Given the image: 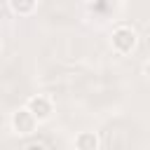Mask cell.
Instances as JSON below:
<instances>
[{"label": "cell", "mask_w": 150, "mask_h": 150, "mask_svg": "<svg viewBox=\"0 0 150 150\" xmlns=\"http://www.w3.org/2000/svg\"><path fill=\"white\" fill-rule=\"evenodd\" d=\"M0 49H2V42H0Z\"/></svg>", "instance_id": "obj_8"}, {"label": "cell", "mask_w": 150, "mask_h": 150, "mask_svg": "<svg viewBox=\"0 0 150 150\" xmlns=\"http://www.w3.org/2000/svg\"><path fill=\"white\" fill-rule=\"evenodd\" d=\"M35 122H38V117L28 108H21V110H16L12 115V127H14L16 134H30L35 129Z\"/></svg>", "instance_id": "obj_2"}, {"label": "cell", "mask_w": 150, "mask_h": 150, "mask_svg": "<svg viewBox=\"0 0 150 150\" xmlns=\"http://www.w3.org/2000/svg\"><path fill=\"white\" fill-rule=\"evenodd\" d=\"M134 47H136V33L131 28L122 26V28L112 30V49L117 54H129Z\"/></svg>", "instance_id": "obj_1"}, {"label": "cell", "mask_w": 150, "mask_h": 150, "mask_svg": "<svg viewBox=\"0 0 150 150\" xmlns=\"http://www.w3.org/2000/svg\"><path fill=\"white\" fill-rule=\"evenodd\" d=\"M145 75H148V77H150V61H148V63H145Z\"/></svg>", "instance_id": "obj_6"}, {"label": "cell", "mask_w": 150, "mask_h": 150, "mask_svg": "<svg viewBox=\"0 0 150 150\" xmlns=\"http://www.w3.org/2000/svg\"><path fill=\"white\" fill-rule=\"evenodd\" d=\"M87 2H91V5H94V2H98V0H87Z\"/></svg>", "instance_id": "obj_7"}, {"label": "cell", "mask_w": 150, "mask_h": 150, "mask_svg": "<svg viewBox=\"0 0 150 150\" xmlns=\"http://www.w3.org/2000/svg\"><path fill=\"white\" fill-rule=\"evenodd\" d=\"M9 5H12V9L16 12V14H30L33 9H35V0H9Z\"/></svg>", "instance_id": "obj_5"}, {"label": "cell", "mask_w": 150, "mask_h": 150, "mask_svg": "<svg viewBox=\"0 0 150 150\" xmlns=\"http://www.w3.org/2000/svg\"><path fill=\"white\" fill-rule=\"evenodd\" d=\"M75 148H80V150H96L98 148V136L94 131H82L75 138Z\"/></svg>", "instance_id": "obj_4"}, {"label": "cell", "mask_w": 150, "mask_h": 150, "mask_svg": "<svg viewBox=\"0 0 150 150\" xmlns=\"http://www.w3.org/2000/svg\"><path fill=\"white\" fill-rule=\"evenodd\" d=\"M26 108L38 117V120H47L49 117V112H52V103H49V98L47 96H30L28 98V103H26Z\"/></svg>", "instance_id": "obj_3"}]
</instances>
